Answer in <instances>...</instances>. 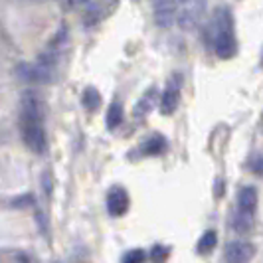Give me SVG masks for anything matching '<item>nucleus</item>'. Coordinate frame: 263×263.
Here are the masks:
<instances>
[{
	"instance_id": "nucleus-17",
	"label": "nucleus",
	"mask_w": 263,
	"mask_h": 263,
	"mask_svg": "<svg viewBox=\"0 0 263 263\" xmlns=\"http://www.w3.org/2000/svg\"><path fill=\"white\" fill-rule=\"evenodd\" d=\"M253 172H255V174H259V176H263V157L257 158V160L253 162Z\"/></svg>"
},
{
	"instance_id": "nucleus-6",
	"label": "nucleus",
	"mask_w": 263,
	"mask_h": 263,
	"mask_svg": "<svg viewBox=\"0 0 263 263\" xmlns=\"http://www.w3.org/2000/svg\"><path fill=\"white\" fill-rule=\"evenodd\" d=\"M237 52V44L236 38L232 32H218V38H216V53L218 58L222 60H230L234 58Z\"/></svg>"
},
{
	"instance_id": "nucleus-12",
	"label": "nucleus",
	"mask_w": 263,
	"mask_h": 263,
	"mask_svg": "<svg viewBox=\"0 0 263 263\" xmlns=\"http://www.w3.org/2000/svg\"><path fill=\"white\" fill-rule=\"evenodd\" d=\"M121 123H123V107L119 103H113L107 111V127L109 129H117Z\"/></svg>"
},
{
	"instance_id": "nucleus-8",
	"label": "nucleus",
	"mask_w": 263,
	"mask_h": 263,
	"mask_svg": "<svg viewBox=\"0 0 263 263\" xmlns=\"http://www.w3.org/2000/svg\"><path fill=\"white\" fill-rule=\"evenodd\" d=\"M178 107V89L174 87H168L164 95H162V101H160V111L162 115H172Z\"/></svg>"
},
{
	"instance_id": "nucleus-2",
	"label": "nucleus",
	"mask_w": 263,
	"mask_h": 263,
	"mask_svg": "<svg viewBox=\"0 0 263 263\" xmlns=\"http://www.w3.org/2000/svg\"><path fill=\"white\" fill-rule=\"evenodd\" d=\"M53 62H40V64H20L16 67V76L22 81L30 83H48L53 78Z\"/></svg>"
},
{
	"instance_id": "nucleus-10",
	"label": "nucleus",
	"mask_w": 263,
	"mask_h": 263,
	"mask_svg": "<svg viewBox=\"0 0 263 263\" xmlns=\"http://www.w3.org/2000/svg\"><path fill=\"white\" fill-rule=\"evenodd\" d=\"M216 241H218L216 232H214V230H208L204 236L200 237V241H198V253H202V255L210 253V251L216 248Z\"/></svg>"
},
{
	"instance_id": "nucleus-5",
	"label": "nucleus",
	"mask_w": 263,
	"mask_h": 263,
	"mask_svg": "<svg viewBox=\"0 0 263 263\" xmlns=\"http://www.w3.org/2000/svg\"><path fill=\"white\" fill-rule=\"evenodd\" d=\"M107 210L111 216H123L129 210V194L123 188H113L107 196Z\"/></svg>"
},
{
	"instance_id": "nucleus-1",
	"label": "nucleus",
	"mask_w": 263,
	"mask_h": 263,
	"mask_svg": "<svg viewBox=\"0 0 263 263\" xmlns=\"http://www.w3.org/2000/svg\"><path fill=\"white\" fill-rule=\"evenodd\" d=\"M20 131H22V139L24 145L32 151V153H46V133H44V107L40 103V99L32 93H26L22 97L20 103Z\"/></svg>"
},
{
	"instance_id": "nucleus-11",
	"label": "nucleus",
	"mask_w": 263,
	"mask_h": 263,
	"mask_svg": "<svg viewBox=\"0 0 263 263\" xmlns=\"http://www.w3.org/2000/svg\"><path fill=\"white\" fill-rule=\"evenodd\" d=\"M216 24H218V32H232V28H234L232 12L228 8H220L216 14Z\"/></svg>"
},
{
	"instance_id": "nucleus-14",
	"label": "nucleus",
	"mask_w": 263,
	"mask_h": 263,
	"mask_svg": "<svg viewBox=\"0 0 263 263\" xmlns=\"http://www.w3.org/2000/svg\"><path fill=\"white\" fill-rule=\"evenodd\" d=\"M143 148H145V153H148V155H158V153L164 148V141L158 139V137L157 139H151V141H146Z\"/></svg>"
},
{
	"instance_id": "nucleus-7",
	"label": "nucleus",
	"mask_w": 263,
	"mask_h": 263,
	"mask_svg": "<svg viewBox=\"0 0 263 263\" xmlns=\"http://www.w3.org/2000/svg\"><path fill=\"white\" fill-rule=\"evenodd\" d=\"M237 204H239V210L253 214L255 206H257V192L253 186H246L239 190V196H237Z\"/></svg>"
},
{
	"instance_id": "nucleus-16",
	"label": "nucleus",
	"mask_w": 263,
	"mask_h": 263,
	"mask_svg": "<svg viewBox=\"0 0 263 263\" xmlns=\"http://www.w3.org/2000/svg\"><path fill=\"white\" fill-rule=\"evenodd\" d=\"M146 259V253L143 250H133L125 255L123 263H145Z\"/></svg>"
},
{
	"instance_id": "nucleus-13",
	"label": "nucleus",
	"mask_w": 263,
	"mask_h": 263,
	"mask_svg": "<svg viewBox=\"0 0 263 263\" xmlns=\"http://www.w3.org/2000/svg\"><path fill=\"white\" fill-rule=\"evenodd\" d=\"M81 101H83V105L87 107L89 111H95L97 107L101 105V95L97 89H93V87H87L85 91H83V97H81Z\"/></svg>"
},
{
	"instance_id": "nucleus-3",
	"label": "nucleus",
	"mask_w": 263,
	"mask_h": 263,
	"mask_svg": "<svg viewBox=\"0 0 263 263\" xmlns=\"http://www.w3.org/2000/svg\"><path fill=\"white\" fill-rule=\"evenodd\" d=\"M255 255V248L250 241H232L226 248V261L228 263H250Z\"/></svg>"
},
{
	"instance_id": "nucleus-4",
	"label": "nucleus",
	"mask_w": 263,
	"mask_h": 263,
	"mask_svg": "<svg viewBox=\"0 0 263 263\" xmlns=\"http://www.w3.org/2000/svg\"><path fill=\"white\" fill-rule=\"evenodd\" d=\"M155 22L160 28H171L176 20V2L174 0H153Z\"/></svg>"
},
{
	"instance_id": "nucleus-9",
	"label": "nucleus",
	"mask_w": 263,
	"mask_h": 263,
	"mask_svg": "<svg viewBox=\"0 0 263 263\" xmlns=\"http://www.w3.org/2000/svg\"><path fill=\"white\" fill-rule=\"evenodd\" d=\"M234 228H236L237 234H248L253 228V214H248V212H237L236 218H234Z\"/></svg>"
},
{
	"instance_id": "nucleus-15",
	"label": "nucleus",
	"mask_w": 263,
	"mask_h": 263,
	"mask_svg": "<svg viewBox=\"0 0 263 263\" xmlns=\"http://www.w3.org/2000/svg\"><path fill=\"white\" fill-rule=\"evenodd\" d=\"M166 257H168V250L162 248V246H155L151 250V259H153V263H164Z\"/></svg>"
}]
</instances>
